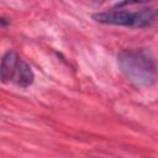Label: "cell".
<instances>
[{"instance_id":"4","label":"cell","mask_w":158,"mask_h":158,"mask_svg":"<svg viewBox=\"0 0 158 158\" xmlns=\"http://www.w3.org/2000/svg\"><path fill=\"white\" fill-rule=\"evenodd\" d=\"M33 79H35V75H33V72H32L31 67L26 62L20 59L12 81L16 85H19L20 88H28L33 83Z\"/></svg>"},{"instance_id":"1","label":"cell","mask_w":158,"mask_h":158,"mask_svg":"<svg viewBox=\"0 0 158 158\" xmlns=\"http://www.w3.org/2000/svg\"><path fill=\"white\" fill-rule=\"evenodd\" d=\"M117 64L122 74L137 88H149L157 80L154 60L144 51H125L118 54Z\"/></svg>"},{"instance_id":"6","label":"cell","mask_w":158,"mask_h":158,"mask_svg":"<svg viewBox=\"0 0 158 158\" xmlns=\"http://www.w3.org/2000/svg\"><path fill=\"white\" fill-rule=\"evenodd\" d=\"M91 1H93L94 4H102L105 0H91Z\"/></svg>"},{"instance_id":"5","label":"cell","mask_w":158,"mask_h":158,"mask_svg":"<svg viewBox=\"0 0 158 158\" xmlns=\"http://www.w3.org/2000/svg\"><path fill=\"white\" fill-rule=\"evenodd\" d=\"M148 1H152V0H121L118 1L114 9H121V7H125L127 5H133V4H143V2H148Z\"/></svg>"},{"instance_id":"2","label":"cell","mask_w":158,"mask_h":158,"mask_svg":"<svg viewBox=\"0 0 158 158\" xmlns=\"http://www.w3.org/2000/svg\"><path fill=\"white\" fill-rule=\"evenodd\" d=\"M158 11L156 9H142L139 11H126L112 9L111 11L98 12L93 19L100 23L126 26V27H146L154 21Z\"/></svg>"},{"instance_id":"3","label":"cell","mask_w":158,"mask_h":158,"mask_svg":"<svg viewBox=\"0 0 158 158\" xmlns=\"http://www.w3.org/2000/svg\"><path fill=\"white\" fill-rule=\"evenodd\" d=\"M19 62H20V58L15 51L10 49L4 54L1 59V67H0V77L4 84L14 80Z\"/></svg>"}]
</instances>
